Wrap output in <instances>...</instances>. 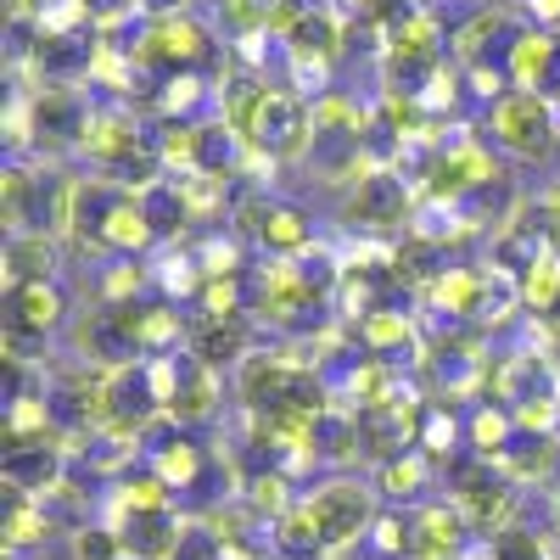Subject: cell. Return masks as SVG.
<instances>
[{
  "mask_svg": "<svg viewBox=\"0 0 560 560\" xmlns=\"http://www.w3.org/2000/svg\"><path fill=\"white\" fill-rule=\"evenodd\" d=\"M73 560H129L118 527H79L73 533Z\"/></svg>",
  "mask_w": 560,
  "mask_h": 560,
  "instance_id": "d6986e66",
  "label": "cell"
},
{
  "mask_svg": "<svg viewBox=\"0 0 560 560\" xmlns=\"http://www.w3.org/2000/svg\"><path fill=\"white\" fill-rule=\"evenodd\" d=\"M185 353L202 359L208 370H242V364L258 353L253 314H202V319H191Z\"/></svg>",
  "mask_w": 560,
  "mask_h": 560,
  "instance_id": "ba28073f",
  "label": "cell"
},
{
  "mask_svg": "<svg viewBox=\"0 0 560 560\" xmlns=\"http://www.w3.org/2000/svg\"><path fill=\"white\" fill-rule=\"evenodd\" d=\"M348 224H359V230H398L415 208H420V197H415V185L398 174V168H370L364 179H353L348 185Z\"/></svg>",
  "mask_w": 560,
  "mask_h": 560,
  "instance_id": "8992f818",
  "label": "cell"
},
{
  "mask_svg": "<svg viewBox=\"0 0 560 560\" xmlns=\"http://www.w3.org/2000/svg\"><path fill=\"white\" fill-rule=\"evenodd\" d=\"M303 370H314V364H298L292 353H280V348H258V353L236 370V398H242L253 415H264V409H275L280 398L298 387Z\"/></svg>",
  "mask_w": 560,
  "mask_h": 560,
  "instance_id": "9c48e42d",
  "label": "cell"
},
{
  "mask_svg": "<svg viewBox=\"0 0 560 560\" xmlns=\"http://www.w3.org/2000/svg\"><path fill=\"white\" fill-rule=\"evenodd\" d=\"M247 152L264 158V163H298L314 152V107L298 96V90L275 84L258 118H253V135H247Z\"/></svg>",
  "mask_w": 560,
  "mask_h": 560,
  "instance_id": "277c9868",
  "label": "cell"
},
{
  "mask_svg": "<svg viewBox=\"0 0 560 560\" xmlns=\"http://www.w3.org/2000/svg\"><path fill=\"white\" fill-rule=\"evenodd\" d=\"M230 224H236V236H247V242L264 247L269 258H308V253H314V219H308L303 202L253 191V197L236 202Z\"/></svg>",
  "mask_w": 560,
  "mask_h": 560,
  "instance_id": "3957f363",
  "label": "cell"
},
{
  "mask_svg": "<svg viewBox=\"0 0 560 560\" xmlns=\"http://www.w3.org/2000/svg\"><path fill=\"white\" fill-rule=\"evenodd\" d=\"M7 488L28 493V499H51L68 482V459L57 443H28V448H7V465H0Z\"/></svg>",
  "mask_w": 560,
  "mask_h": 560,
  "instance_id": "8fae6325",
  "label": "cell"
},
{
  "mask_svg": "<svg viewBox=\"0 0 560 560\" xmlns=\"http://www.w3.org/2000/svg\"><path fill=\"white\" fill-rule=\"evenodd\" d=\"M62 236H45V230H23V236H7V253H0V269H7V292L12 287H39V280H57L62 264Z\"/></svg>",
  "mask_w": 560,
  "mask_h": 560,
  "instance_id": "4fadbf2b",
  "label": "cell"
},
{
  "mask_svg": "<svg viewBox=\"0 0 560 560\" xmlns=\"http://www.w3.org/2000/svg\"><path fill=\"white\" fill-rule=\"evenodd\" d=\"M465 516L459 504H427L409 510V560H465Z\"/></svg>",
  "mask_w": 560,
  "mask_h": 560,
  "instance_id": "30bf717a",
  "label": "cell"
},
{
  "mask_svg": "<svg viewBox=\"0 0 560 560\" xmlns=\"http://www.w3.org/2000/svg\"><path fill=\"white\" fill-rule=\"evenodd\" d=\"M488 555H493V560H549L544 538L527 533L522 522H516V527H504L499 538H488Z\"/></svg>",
  "mask_w": 560,
  "mask_h": 560,
  "instance_id": "ac0fdd59",
  "label": "cell"
},
{
  "mask_svg": "<svg viewBox=\"0 0 560 560\" xmlns=\"http://www.w3.org/2000/svg\"><path fill=\"white\" fill-rule=\"evenodd\" d=\"M353 331H359V342H364V353H370V359L404 353V348L415 342V325H409L398 308H370V314L353 325Z\"/></svg>",
  "mask_w": 560,
  "mask_h": 560,
  "instance_id": "e0dca14e",
  "label": "cell"
},
{
  "mask_svg": "<svg viewBox=\"0 0 560 560\" xmlns=\"http://www.w3.org/2000/svg\"><path fill=\"white\" fill-rule=\"evenodd\" d=\"M213 28L236 51L253 39H269V0H213Z\"/></svg>",
  "mask_w": 560,
  "mask_h": 560,
  "instance_id": "9a60e30c",
  "label": "cell"
},
{
  "mask_svg": "<svg viewBox=\"0 0 560 560\" xmlns=\"http://www.w3.org/2000/svg\"><path fill=\"white\" fill-rule=\"evenodd\" d=\"M549 516H555V527H560V488H555V504H549Z\"/></svg>",
  "mask_w": 560,
  "mask_h": 560,
  "instance_id": "7402d4cb",
  "label": "cell"
},
{
  "mask_svg": "<svg viewBox=\"0 0 560 560\" xmlns=\"http://www.w3.org/2000/svg\"><path fill=\"white\" fill-rule=\"evenodd\" d=\"M152 471H158L168 488H197V482H202V471H208V454H202V443H197L191 432H185V427H174L168 415L158 420Z\"/></svg>",
  "mask_w": 560,
  "mask_h": 560,
  "instance_id": "7c38bea8",
  "label": "cell"
},
{
  "mask_svg": "<svg viewBox=\"0 0 560 560\" xmlns=\"http://www.w3.org/2000/svg\"><path fill=\"white\" fill-rule=\"evenodd\" d=\"M298 510L308 516V527H314V538H319V549H348V544H359L370 527L382 522V493L370 488V482H353V477H331V482H319V488H308L303 499H298Z\"/></svg>",
  "mask_w": 560,
  "mask_h": 560,
  "instance_id": "6da1fadb",
  "label": "cell"
},
{
  "mask_svg": "<svg viewBox=\"0 0 560 560\" xmlns=\"http://www.w3.org/2000/svg\"><path fill=\"white\" fill-rule=\"evenodd\" d=\"M427 477H432V459L420 454V448H409V454H398V459H387L382 471H376V493H382V504H409L420 488H427Z\"/></svg>",
  "mask_w": 560,
  "mask_h": 560,
  "instance_id": "2e32d148",
  "label": "cell"
},
{
  "mask_svg": "<svg viewBox=\"0 0 560 560\" xmlns=\"http://www.w3.org/2000/svg\"><path fill=\"white\" fill-rule=\"evenodd\" d=\"M158 382H163V415L174 427H208L219 415V370H208L202 359L191 353L158 359Z\"/></svg>",
  "mask_w": 560,
  "mask_h": 560,
  "instance_id": "5b68a950",
  "label": "cell"
},
{
  "mask_svg": "<svg viewBox=\"0 0 560 560\" xmlns=\"http://www.w3.org/2000/svg\"><path fill=\"white\" fill-rule=\"evenodd\" d=\"M544 230H549L555 247H560V191H549V197H544Z\"/></svg>",
  "mask_w": 560,
  "mask_h": 560,
  "instance_id": "ffe728a7",
  "label": "cell"
},
{
  "mask_svg": "<svg viewBox=\"0 0 560 560\" xmlns=\"http://www.w3.org/2000/svg\"><path fill=\"white\" fill-rule=\"evenodd\" d=\"M555 331H549V348H555V364H560V319H549Z\"/></svg>",
  "mask_w": 560,
  "mask_h": 560,
  "instance_id": "44dd1931",
  "label": "cell"
},
{
  "mask_svg": "<svg viewBox=\"0 0 560 560\" xmlns=\"http://www.w3.org/2000/svg\"><path fill=\"white\" fill-rule=\"evenodd\" d=\"M488 135L516 163H549L560 147V102L538 96V90H510L488 107Z\"/></svg>",
  "mask_w": 560,
  "mask_h": 560,
  "instance_id": "7a4b0ae2",
  "label": "cell"
},
{
  "mask_svg": "<svg viewBox=\"0 0 560 560\" xmlns=\"http://www.w3.org/2000/svg\"><path fill=\"white\" fill-rule=\"evenodd\" d=\"M242 152H247V140L230 129L219 113L197 124V174H208V179H230V174H236V163H242Z\"/></svg>",
  "mask_w": 560,
  "mask_h": 560,
  "instance_id": "5bb4252c",
  "label": "cell"
},
{
  "mask_svg": "<svg viewBox=\"0 0 560 560\" xmlns=\"http://www.w3.org/2000/svg\"><path fill=\"white\" fill-rule=\"evenodd\" d=\"M7 353H23L28 342L45 348V337L68 325V292L57 280H39V287H12L7 292Z\"/></svg>",
  "mask_w": 560,
  "mask_h": 560,
  "instance_id": "52a82bcc",
  "label": "cell"
}]
</instances>
